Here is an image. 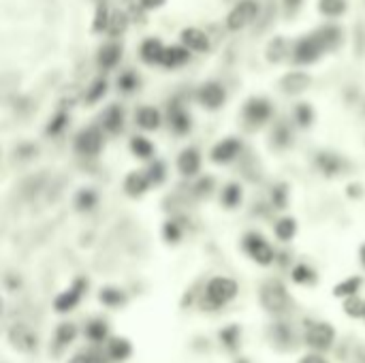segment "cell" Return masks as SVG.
Wrapping results in <instances>:
<instances>
[{"label":"cell","instance_id":"6da1fadb","mask_svg":"<svg viewBox=\"0 0 365 363\" xmlns=\"http://www.w3.org/2000/svg\"><path fill=\"white\" fill-rule=\"evenodd\" d=\"M259 9H261L259 0H239V3L226 15V28L233 32L244 30L259 17Z\"/></svg>","mask_w":365,"mask_h":363},{"label":"cell","instance_id":"7a4b0ae2","mask_svg":"<svg viewBox=\"0 0 365 363\" xmlns=\"http://www.w3.org/2000/svg\"><path fill=\"white\" fill-rule=\"evenodd\" d=\"M291 54H293V60L297 65H314L322 54H327V49L320 41L318 32H312V34L303 36V39H299Z\"/></svg>","mask_w":365,"mask_h":363},{"label":"cell","instance_id":"3957f363","mask_svg":"<svg viewBox=\"0 0 365 363\" xmlns=\"http://www.w3.org/2000/svg\"><path fill=\"white\" fill-rule=\"evenodd\" d=\"M261 303L263 308L269 310V312H282L286 310L288 305V295H286V289L278 282V280H272V282H265L263 289H261Z\"/></svg>","mask_w":365,"mask_h":363},{"label":"cell","instance_id":"277c9868","mask_svg":"<svg viewBox=\"0 0 365 363\" xmlns=\"http://www.w3.org/2000/svg\"><path fill=\"white\" fill-rule=\"evenodd\" d=\"M103 150V130L99 126H88L75 137V152L82 156H96Z\"/></svg>","mask_w":365,"mask_h":363},{"label":"cell","instance_id":"5b68a950","mask_svg":"<svg viewBox=\"0 0 365 363\" xmlns=\"http://www.w3.org/2000/svg\"><path fill=\"white\" fill-rule=\"evenodd\" d=\"M237 295V282L231 278H214L207 284V299L214 305H222Z\"/></svg>","mask_w":365,"mask_h":363},{"label":"cell","instance_id":"8992f818","mask_svg":"<svg viewBox=\"0 0 365 363\" xmlns=\"http://www.w3.org/2000/svg\"><path fill=\"white\" fill-rule=\"evenodd\" d=\"M269 118H272V105H269L267 99L252 97L250 101H246V105H244V120L250 126H261Z\"/></svg>","mask_w":365,"mask_h":363},{"label":"cell","instance_id":"52a82bcc","mask_svg":"<svg viewBox=\"0 0 365 363\" xmlns=\"http://www.w3.org/2000/svg\"><path fill=\"white\" fill-rule=\"evenodd\" d=\"M244 248H246V253L252 257L257 263H261V265H269V263L274 261L272 246H269L265 242V237L259 235V233H248L244 237Z\"/></svg>","mask_w":365,"mask_h":363},{"label":"cell","instance_id":"ba28073f","mask_svg":"<svg viewBox=\"0 0 365 363\" xmlns=\"http://www.w3.org/2000/svg\"><path fill=\"white\" fill-rule=\"evenodd\" d=\"M239 152H242V141L235 137H226L211 148V161L216 165H228L239 156Z\"/></svg>","mask_w":365,"mask_h":363},{"label":"cell","instance_id":"9c48e42d","mask_svg":"<svg viewBox=\"0 0 365 363\" xmlns=\"http://www.w3.org/2000/svg\"><path fill=\"white\" fill-rule=\"evenodd\" d=\"M9 342L17 351H24V353H32L38 347V338L32 329H28L26 325H13L9 329Z\"/></svg>","mask_w":365,"mask_h":363},{"label":"cell","instance_id":"30bf717a","mask_svg":"<svg viewBox=\"0 0 365 363\" xmlns=\"http://www.w3.org/2000/svg\"><path fill=\"white\" fill-rule=\"evenodd\" d=\"M197 99L205 109H218V107H222V103L226 99V92L218 82H207L199 88Z\"/></svg>","mask_w":365,"mask_h":363},{"label":"cell","instance_id":"8fae6325","mask_svg":"<svg viewBox=\"0 0 365 363\" xmlns=\"http://www.w3.org/2000/svg\"><path fill=\"white\" fill-rule=\"evenodd\" d=\"M333 338H335V331L331 325H327V323H316L310 327V331H307V344L316 351L329 349L333 344Z\"/></svg>","mask_w":365,"mask_h":363},{"label":"cell","instance_id":"7c38bea8","mask_svg":"<svg viewBox=\"0 0 365 363\" xmlns=\"http://www.w3.org/2000/svg\"><path fill=\"white\" fill-rule=\"evenodd\" d=\"M178 169H180V174L186 176V178L197 176L199 169H201V154H199V150L197 148H184L180 152V156H178Z\"/></svg>","mask_w":365,"mask_h":363},{"label":"cell","instance_id":"4fadbf2b","mask_svg":"<svg viewBox=\"0 0 365 363\" xmlns=\"http://www.w3.org/2000/svg\"><path fill=\"white\" fill-rule=\"evenodd\" d=\"M84 289H86V282H84V280H77V282L73 284V289L64 291L62 295H58V299H56V303H54L56 310H58V312H67V310L75 308L77 301L82 299Z\"/></svg>","mask_w":365,"mask_h":363},{"label":"cell","instance_id":"5bb4252c","mask_svg":"<svg viewBox=\"0 0 365 363\" xmlns=\"http://www.w3.org/2000/svg\"><path fill=\"white\" fill-rule=\"evenodd\" d=\"M165 45L161 39H145L139 47V56L145 65H161L165 56Z\"/></svg>","mask_w":365,"mask_h":363},{"label":"cell","instance_id":"9a60e30c","mask_svg":"<svg viewBox=\"0 0 365 363\" xmlns=\"http://www.w3.org/2000/svg\"><path fill=\"white\" fill-rule=\"evenodd\" d=\"M307 86H310V78H307V73L301 71H293L282 78L280 88L284 94H301Z\"/></svg>","mask_w":365,"mask_h":363},{"label":"cell","instance_id":"2e32d148","mask_svg":"<svg viewBox=\"0 0 365 363\" xmlns=\"http://www.w3.org/2000/svg\"><path fill=\"white\" fill-rule=\"evenodd\" d=\"M101 126H103V130L111 132V135L120 132L124 128V111H122V107H118V105L107 107L103 111V116H101Z\"/></svg>","mask_w":365,"mask_h":363},{"label":"cell","instance_id":"e0dca14e","mask_svg":"<svg viewBox=\"0 0 365 363\" xmlns=\"http://www.w3.org/2000/svg\"><path fill=\"white\" fill-rule=\"evenodd\" d=\"M122 60V47L118 43H107L99 49V56H96V65H99L103 71H109L113 67H118V62Z\"/></svg>","mask_w":365,"mask_h":363},{"label":"cell","instance_id":"ac0fdd59","mask_svg":"<svg viewBox=\"0 0 365 363\" xmlns=\"http://www.w3.org/2000/svg\"><path fill=\"white\" fill-rule=\"evenodd\" d=\"M316 167L325 176H338L346 169V161L340 159L338 154H331V152H320V154L316 156Z\"/></svg>","mask_w":365,"mask_h":363},{"label":"cell","instance_id":"d6986e66","mask_svg":"<svg viewBox=\"0 0 365 363\" xmlns=\"http://www.w3.org/2000/svg\"><path fill=\"white\" fill-rule=\"evenodd\" d=\"M182 43L190 51H207L209 49V39L207 34L199 28H184L182 30Z\"/></svg>","mask_w":365,"mask_h":363},{"label":"cell","instance_id":"ffe728a7","mask_svg":"<svg viewBox=\"0 0 365 363\" xmlns=\"http://www.w3.org/2000/svg\"><path fill=\"white\" fill-rule=\"evenodd\" d=\"M150 184L152 182H150L148 174H143V171H132V174H128L124 180V190L128 197H141Z\"/></svg>","mask_w":365,"mask_h":363},{"label":"cell","instance_id":"44dd1931","mask_svg":"<svg viewBox=\"0 0 365 363\" xmlns=\"http://www.w3.org/2000/svg\"><path fill=\"white\" fill-rule=\"evenodd\" d=\"M134 122L137 126H141L143 130H156L163 122L161 111L154 107H139L137 113H134Z\"/></svg>","mask_w":365,"mask_h":363},{"label":"cell","instance_id":"7402d4cb","mask_svg":"<svg viewBox=\"0 0 365 363\" xmlns=\"http://www.w3.org/2000/svg\"><path fill=\"white\" fill-rule=\"evenodd\" d=\"M190 60V49L184 45V47H180V45H176V47H167L165 49V56H163V67H167V69H178V67H182V65H186Z\"/></svg>","mask_w":365,"mask_h":363},{"label":"cell","instance_id":"603a6c76","mask_svg":"<svg viewBox=\"0 0 365 363\" xmlns=\"http://www.w3.org/2000/svg\"><path fill=\"white\" fill-rule=\"evenodd\" d=\"M169 124H171L173 130L178 132V135H184V132H188L190 126H192L190 116H188V113H186L180 105H173V107L169 109Z\"/></svg>","mask_w":365,"mask_h":363},{"label":"cell","instance_id":"cb8c5ba5","mask_svg":"<svg viewBox=\"0 0 365 363\" xmlns=\"http://www.w3.org/2000/svg\"><path fill=\"white\" fill-rule=\"evenodd\" d=\"M316 32H318V36H320V41H322L327 51L335 49L342 43V30L338 26H333V24H327V26L318 28Z\"/></svg>","mask_w":365,"mask_h":363},{"label":"cell","instance_id":"d4e9b609","mask_svg":"<svg viewBox=\"0 0 365 363\" xmlns=\"http://www.w3.org/2000/svg\"><path fill=\"white\" fill-rule=\"evenodd\" d=\"M274 231H276V237H278L280 242H291V239L295 237V233H297V222H295V218H291V216L280 218V220L276 222V226H274Z\"/></svg>","mask_w":365,"mask_h":363},{"label":"cell","instance_id":"484cf974","mask_svg":"<svg viewBox=\"0 0 365 363\" xmlns=\"http://www.w3.org/2000/svg\"><path fill=\"white\" fill-rule=\"evenodd\" d=\"M222 205L226 207H237L242 203V186L239 184H226L220 195Z\"/></svg>","mask_w":365,"mask_h":363},{"label":"cell","instance_id":"4316f807","mask_svg":"<svg viewBox=\"0 0 365 363\" xmlns=\"http://www.w3.org/2000/svg\"><path fill=\"white\" fill-rule=\"evenodd\" d=\"M130 152H132V154L134 156H137V159H152V154H154V145L145 139V137H132L130 139Z\"/></svg>","mask_w":365,"mask_h":363},{"label":"cell","instance_id":"83f0119b","mask_svg":"<svg viewBox=\"0 0 365 363\" xmlns=\"http://www.w3.org/2000/svg\"><path fill=\"white\" fill-rule=\"evenodd\" d=\"M318 11L325 17H340L346 11V0H320Z\"/></svg>","mask_w":365,"mask_h":363},{"label":"cell","instance_id":"f1b7e54d","mask_svg":"<svg viewBox=\"0 0 365 363\" xmlns=\"http://www.w3.org/2000/svg\"><path fill=\"white\" fill-rule=\"evenodd\" d=\"M96 201H99V195H96L92 188L80 190V193H77V197H75V205H77V209H82V212H88V209H92L96 205Z\"/></svg>","mask_w":365,"mask_h":363},{"label":"cell","instance_id":"f546056e","mask_svg":"<svg viewBox=\"0 0 365 363\" xmlns=\"http://www.w3.org/2000/svg\"><path fill=\"white\" fill-rule=\"evenodd\" d=\"M272 141L276 148H286V145H291L293 141V132L291 128H288L286 124H278L274 130H272Z\"/></svg>","mask_w":365,"mask_h":363},{"label":"cell","instance_id":"4dcf8cb0","mask_svg":"<svg viewBox=\"0 0 365 363\" xmlns=\"http://www.w3.org/2000/svg\"><path fill=\"white\" fill-rule=\"evenodd\" d=\"M130 344L126 342V340H122V338H118V340H113L111 344H109V357L111 359H118V361H122V359H126L128 355H130Z\"/></svg>","mask_w":365,"mask_h":363},{"label":"cell","instance_id":"1f68e13d","mask_svg":"<svg viewBox=\"0 0 365 363\" xmlns=\"http://www.w3.org/2000/svg\"><path fill=\"white\" fill-rule=\"evenodd\" d=\"M359 286H361V278H349V280L340 282L333 289V293L338 297H351V295H355L359 291Z\"/></svg>","mask_w":365,"mask_h":363},{"label":"cell","instance_id":"d6a6232c","mask_svg":"<svg viewBox=\"0 0 365 363\" xmlns=\"http://www.w3.org/2000/svg\"><path fill=\"white\" fill-rule=\"evenodd\" d=\"M105 92H107V82H105V80H96V82L88 88V92H86V101H88V103L101 101V99L105 97Z\"/></svg>","mask_w":365,"mask_h":363},{"label":"cell","instance_id":"836d02e7","mask_svg":"<svg viewBox=\"0 0 365 363\" xmlns=\"http://www.w3.org/2000/svg\"><path fill=\"white\" fill-rule=\"evenodd\" d=\"M295 120L299 122V126H310L312 120H314V109L307 105V103L297 105V109H295Z\"/></svg>","mask_w":365,"mask_h":363},{"label":"cell","instance_id":"e575fe53","mask_svg":"<svg viewBox=\"0 0 365 363\" xmlns=\"http://www.w3.org/2000/svg\"><path fill=\"white\" fill-rule=\"evenodd\" d=\"M267 58L272 60V62H280L284 56L288 54V47H286V41L284 39H276L272 45H269V49H267Z\"/></svg>","mask_w":365,"mask_h":363},{"label":"cell","instance_id":"d590c367","mask_svg":"<svg viewBox=\"0 0 365 363\" xmlns=\"http://www.w3.org/2000/svg\"><path fill=\"white\" fill-rule=\"evenodd\" d=\"M86 333H88L90 340L101 342V340H105V336H107V325H105L103 320H92V323L88 325Z\"/></svg>","mask_w":365,"mask_h":363},{"label":"cell","instance_id":"8d00e7d4","mask_svg":"<svg viewBox=\"0 0 365 363\" xmlns=\"http://www.w3.org/2000/svg\"><path fill=\"white\" fill-rule=\"evenodd\" d=\"M165 176H167L165 163L154 161V163L150 165V169H148V178H150V182H152L154 186H156V184H161V182L165 180Z\"/></svg>","mask_w":365,"mask_h":363},{"label":"cell","instance_id":"74e56055","mask_svg":"<svg viewBox=\"0 0 365 363\" xmlns=\"http://www.w3.org/2000/svg\"><path fill=\"white\" fill-rule=\"evenodd\" d=\"M139 86V78L134 73H130V71H126V73H122L120 78H118V88L122 90V92H132L134 88Z\"/></svg>","mask_w":365,"mask_h":363},{"label":"cell","instance_id":"f35d334b","mask_svg":"<svg viewBox=\"0 0 365 363\" xmlns=\"http://www.w3.org/2000/svg\"><path fill=\"white\" fill-rule=\"evenodd\" d=\"M128 26V20L124 13H113L111 15V22H109V32L111 34H122Z\"/></svg>","mask_w":365,"mask_h":363},{"label":"cell","instance_id":"ab89813d","mask_svg":"<svg viewBox=\"0 0 365 363\" xmlns=\"http://www.w3.org/2000/svg\"><path fill=\"white\" fill-rule=\"evenodd\" d=\"M109 22H111V15L107 13L105 5L99 7V11H96V20H94V30H96V32L109 30Z\"/></svg>","mask_w":365,"mask_h":363},{"label":"cell","instance_id":"60d3db41","mask_svg":"<svg viewBox=\"0 0 365 363\" xmlns=\"http://www.w3.org/2000/svg\"><path fill=\"white\" fill-rule=\"evenodd\" d=\"M293 280L299 282V284H307V282L314 280V272L307 265H297L293 270Z\"/></svg>","mask_w":365,"mask_h":363},{"label":"cell","instance_id":"b9f144b4","mask_svg":"<svg viewBox=\"0 0 365 363\" xmlns=\"http://www.w3.org/2000/svg\"><path fill=\"white\" fill-rule=\"evenodd\" d=\"M73 338H75V327L71 323H62L60 327H58V331H56L58 344H69V342H73Z\"/></svg>","mask_w":365,"mask_h":363},{"label":"cell","instance_id":"7bdbcfd3","mask_svg":"<svg viewBox=\"0 0 365 363\" xmlns=\"http://www.w3.org/2000/svg\"><path fill=\"white\" fill-rule=\"evenodd\" d=\"M344 310H346V314H351V316H359V314L365 312V303L351 295L349 301H344Z\"/></svg>","mask_w":365,"mask_h":363},{"label":"cell","instance_id":"ee69618b","mask_svg":"<svg viewBox=\"0 0 365 363\" xmlns=\"http://www.w3.org/2000/svg\"><path fill=\"white\" fill-rule=\"evenodd\" d=\"M101 301L107 305H120L124 301V295L118 289H105L101 291Z\"/></svg>","mask_w":365,"mask_h":363},{"label":"cell","instance_id":"f6af8a7d","mask_svg":"<svg viewBox=\"0 0 365 363\" xmlns=\"http://www.w3.org/2000/svg\"><path fill=\"white\" fill-rule=\"evenodd\" d=\"M286 197H288V193H286V186L284 184H278L272 190V201H274L276 207H284L286 205Z\"/></svg>","mask_w":365,"mask_h":363},{"label":"cell","instance_id":"bcb514c9","mask_svg":"<svg viewBox=\"0 0 365 363\" xmlns=\"http://www.w3.org/2000/svg\"><path fill=\"white\" fill-rule=\"evenodd\" d=\"M182 237V231H180V226L176 222H167L165 224V239L167 242H178Z\"/></svg>","mask_w":365,"mask_h":363},{"label":"cell","instance_id":"7dc6e473","mask_svg":"<svg viewBox=\"0 0 365 363\" xmlns=\"http://www.w3.org/2000/svg\"><path fill=\"white\" fill-rule=\"evenodd\" d=\"M67 116H64V113H58V116L54 118V122L49 124V128H47V132H49V135H58V132H60L62 128H64V124H67Z\"/></svg>","mask_w":365,"mask_h":363},{"label":"cell","instance_id":"c3c4849f","mask_svg":"<svg viewBox=\"0 0 365 363\" xmlns=\"http://www.w3.org/2000/svg\"><path fill=\"white\" fill-rule=\"evenodd\" d=\"M195 190H197V195H199V197L209 195L211 190H214V178H203V180L195 186Z\"/></svg>","mask_w":365,"mask_h":363},{"label":"cell","instance_id":"681fc988","mask_svg":"<svg viewBox=\"0 0 365 363\" xmlns=\"http://www.w3.org/2000/svg\"><path fill=\"white\" fill-rule=\"evenodd\" d=\"M282 5H284V13L286 15H295L301 9L303 0H282Z\"/></svg>","mask_w":365,"mask_h":363},{"label":"cell","instance_id":"f907efd6","mask_svg":"<svg viewBox=\"0 0 365 363\" xmlns=\"http://www.w3.org/2000/svg\"><path fill=\"white\" fill-rule=\"evenodd\" d=\"M69 363H94V359H92V355L82 353V355H75Z\"/></svg>","mask_w":365,"mask_h":363},{"label":"cell","instance_id":"816d5d0a","mask_svg":"<svg viewBox=\"0 0 365 363\" xmlns=\"http://www.w3.org/2000/svg\"><path fill=\"white\" fill-rule=\"evenodd\" d=\"M165 3V0H141V5L145 7V9H156V7H161Z\"/></svg>","mask_w":365,"mask_h":363},{"label":"cell","instance_id":"f5cc1de1","mask_svg":"<svg viewBox=\"0 0 365 363\" xmlns=\"http://www.w3.org/2000/svg\"><path fill=\"white\" fill-rule=\"evenodd\" d=\"M301 363H327V361L322 357H318V355H307V357L301 359Z\"/></svg>","mask_w":365,"mask_h":363},{"label":"cell","instance_id":"db71d44e","mask_svg":"<svg viewBox=\"0 0 365 363\" xmlns=\"http://www.w3.org/2000/svg\"><path fill=\"white\" fill-rule=\"evenodd\" d=\"M359 257H361V263H363V267H365V244L361 246V250H359Z\"/></svg>","mask_w":365,"mask_h":363},{"label":"cell","instance_id":"11a10c76","mask_svg":"<svg viewBox=\"0 0 365 363\" xmlns=\"http://www.w3.org/2000/svg\"><path fill=\"white\" fill-rule=\"evenodd\" d=\"M239 363H246V361H239Z\"/></svg>","mask_w":365,"mask_h":363},{"label":"cell","instance_id":"9f6ffc18","mask_svg":"<svg viewBox=\"0 0 365 363\" xmlns=\"http://www.w3.org/2000/svg\"><path fill=\"white\" fill-rule=\"evenodd\" d=\"M363 5H365V0H363Z\"/></svg>","mask_w":365,"mask_h":363},{"label":"cell","instance_id":"6f0895ef","mask_svg":"<svg viewBox=\"0 0 365 363\" xmlns=\"http://www.w3.org/2000/svg\"><path fill=\"white\" fill-rule=\"evenodd\" d=\"M363 316H365V312H363Z\"/></svg>","mask_w":365,"mask_h":363}]
</instances>
